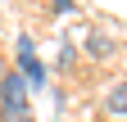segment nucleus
<instances>
[{
  "label": "nucleus",
  "instance_id": "1",
  "mask_svg": "<svg viewBox=\"0 0 127 122\" xmlns=\"http://www.w3.org/2000/svg\"><path fill=\"white\" fill-rule=\"evenodd\" d=\"M27 77L18 68L5 77V86H0V122H32V100H27Z\"/></svg>",
  "mask_w": 127,
  "mask_h": 122
},
{
  "label": "nucleus",
  "instance_id": "2",
  "mask_svg": "<svg viewBox=\"0 0 127 122\" xmlns=\"http://www.w3.org/2000/svg\"><path fill=\"white\" fill-rule=\"evenodd\" d=\"M18 72L27 77V86H32V90L45 86V63L36 59V50H32V36H27V32L18 36Z\"/></svg>",
  "mask_w": 127,
  "mask_h": 122
},
{
  "label": "nucleus",
  "instance_id": "3",
  "mask_svg": "<svg viewBox=\"0 0 127 122\" xmlns=\"http://www.w3.org/2000/svg\"><path fill=\"white\" fill-rule=\"evenodd\" d=\"M104 109L114 113V118H127V81H114L104 90Z\"/></svg>",
  "mask_w": 127,
  "mask_h": 122
},
{
  "label": "nucleus",
  "instance_id": "4",
  "mask_svg": "<svg viewBox=\"0 0 127 122\" xmlns=\"http://www.w3.org/2000/svg\"><path fill=\"white\" fill-rule=\"evenodd\" d=\"M86 54L109 59V54H114V36H109V32H91V36H86Z\"/></svg>",
  "mask_w": 127,
  "mask_h": 122
},
{
  "label": "nucleus",
  "instance_id": "5",
  "mask_svg": "<svg viewBox=\"0 0 127 122\" xmlns=\"http://www.w3.org/2000/svg\"><path fill=\"white\" fill-rule=\"evenodd\" d=\"M55 14H73V0H55Z\"/></svg>",
  "mask_w": 127,
  "mask_h": 122
},
{
  "label": "nucleus",
  "instance_id": "6",
  "mask_svg": "<svg viewBox=\"0 0 127 122\" xmlns=\"http://www.w3.org/2000/svg\"><path fill=\"white\" fill-rule=\"evenodd\" d=\"M5 77H9V68H5V59H0V86H5Z\"/></svg>",
  "mask_w": 127,
  "mask_h": 122
}]
</instances>
